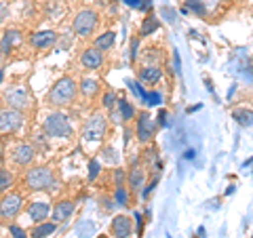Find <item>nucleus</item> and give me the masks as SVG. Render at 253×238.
<instances>
[{"label":"nucleus","instance_id":"obj_24","mask_svg":"<svg viewBox=\"0 0 253 238\" xmlns=\"http://www.w3.org/2000/svg\"><path fill=\"white\" fill-rule=\"evenodd\" d=\"M42 11L49 19L53 21H59L66 13V6H63V0H44L42 2Z\"/></svg>","mask_w":253,"mask_h":238},{"label":"nucleus","instance_id":"obj_16","mask_svg":"<svg viewBox=\"0 0 253 238\" xmlns=\"http://www.w3.org/2000/svg\"><path fill=\"white\" fill-rule=\"evenodd\" d=\"M133 234V219L126 213H118L110 221V236L112 238H131Z\"/></svg>","mask_w":253,"mask_h":238},{"label":"nucleus","instance_id":"obj_48","mask_svg":"<svg viewBox=\"0 0 253 238\" xmlns=\"http://www.w3.org/2000/svg\"><path fill=\"white\" fill-rule=\"evenodd\" d=\"M83 2H89V0H83Z\"/></svg>","mask_w":253,"mask_h":238},{"label":"nucleus","instance_id":"obj_15","mask_svg":"<svg viewBox=\"0 0 253 238\" xmlns=\"http://www.w3.org/2000/svg\"><path fill=\"white\" fill-rule=\"evenodd\" d=\"M76 211V200H70V198H63V200H57L51 209V221H55L57 226L68 224L72 219Z\"/></svg>","mask_w":253,"mask_h":238},{"label":"nucleus","instance_id":"obj_14","mask_svg":"<svg viewBox=\"0 0 253 238\" xmlns=\"http://www.w3.org/2000/svg\"><path fill=\"white\" fill-rule=\"evenodd\" d=\"M51 209H53V204L46 200V198H36V200L28 202L26 213L32 219V224H41V221H46L51 217Z\"/></svg>","mask_w":253,"mask_h":238},{"label":"nucleus","instance_id":"obj_17","mask_svg":"<svg viewBox=\"0 0 253 238\" xmlns=\"http://www.w3.org/2000/svg\"><path fill=\"white\" fill-rule=\"evenodd\" d=\"M163 68L161 63H144V66L137 68V82L141 84H158L163 80Z\"/></svg>","mask_w":253,"mask_h":238},{"label":"nucleus","instance_id":"obj_39","mask_svg":"<svg viewBox=\"0 0 253 238\" xmlns=\"http://www.w3.org/2000/svg\"><path fill=\"white\" fill-rule=\"evenodd\" d=\"M101 202H104V211H112L114 204H116L112 196H104V198H101Z\"/></svg>","mask_w":253,"mask_h":238},{"label":"nucleus","instance_id":"obj_7","mask_svg":"<svg viewBox=\"0 0 253 238\" xmlns=\"http://www.w3.org/2000/svg\"><path fill=\"white\" fill-rule=\"evenodd\" d=\"M23 194L17 190H9V192L0 194V221L11 224L13 219H17V215L23 211Z\"/></svg>","mask_w":253,"mask_h":238},{"label":"nucleus","instance_id":"obj_44","mask_svg":"<svg viewBox=\"0 0 253 238\" xmlns=\"http://www.w3.org/2000/svg\"><path fill=\"white\" fill-rule=\"evenodd\" d=\"M2 80H4V68H0V86H2Z\"/></svg>","mask_w":253,"mask_h":238},{"label":"nucleus","instance_id":"obj_10","mask_svg":"<svg viewBox=\"0 0 253 238\" xmlns=\"http://www.w3.org/2000/svg\"><path fill=\"white\" fill-rule=\"evenodd\" d=\"M34 158H36V148L30 144V141H17L11 150V162L13 166L26 171L28 166L34 164Z\"/></svg>","mask_w":253,"mask_h":238},{"label":"nucleus","instance_id":"obj_20","mask_svg":"<svg viewBox=\"0 0 253 238\" xmlns=\"http://www.w3.org/2000/svg\"><path fill=\"white\" fill-rule=\"evenodd\" d=\"M179 11L184 15H194V17L205 19L209 15V6H207V0H184Z\"/></svg>","mask_w":253,"mask_h":238},{"label":"nucleus","instance_id":"obj_31","mask_svg":"<svg viewBox=\"0 0 253 238\" xmlns=\"http://www.w3.org/2000/svg\"><path fill=\"white\" fill-rule=\"evenodd\" d=\"M112 186H126V169H121V166H114L112 169Z\"/></svg>","mask_w":253,"mask_h":238},{"label":"nucleus","instance_id":"obj_37","mask_svg":"<svg viewBox=\"0 0 253 238\" xmlns=\"http://www.w3.org/2000/svg\"><path fill=\"white\" fill-rule=\"evenodd\" d=\"M167 118H169V112L165 108H161L158 110V114H156V126H161V129L163 126H167Z\"/></svg>","mask_w":253,"mask_h":238},{"label":"nucleus","instance_id":"obj_12","mask_svg":"<svg viewBox=\"0 0 253 238\" xmlns=\"http://www.w3.org/2000/svg\"><path fill=\"white\" fill-rule=\"evenodd\" d=\"M78 63H81V68L86 70V72H97V70L104 68L106 63V53H101L99 49H95V46H84L78 55Z\"/></svg>","mask_w":253,"mask_h":238},{"label":"nucleus","instance_id":"obj_45","mask_svg":"<svg viewBox=\"0 0 253 238\" xmlns=\"http://www.w3.org/2000/svg\"><path fill=\"white\" fill-rule=\"evenodd\" d=\"M4 59H6V55H4L2 51H0V66H2V63H4Z\"/></svg>","mask_w":253,"mask_h":238},{"label":"nucleus","instance_id":"obj_11","mask_svg":"<svg viewBox=\"0 0 253 238\" xmlns=\"http://www.w3.org/2000/svg\"><path fill=\"white\" fill-rule=\"evenodd\" d=\"M148 169L137 160H133L129 171H126V188L131 190V194H141V190L148 184Z\"/></svg>","mask_w":253,"mask_h":238},{"label":"nucleus","instance_id":"obj_8","mask_svg":"<svg viewBox=\"0 0 253 238\" xmlns=\"http://www.w3.org/2000/svg\"><path fill=\"white\" fill-rule=\"evenodd\" d=\"M156 120L152 116H150V112H137L135 120H133V135L137 137L139 144H152L154 141V135H156Z\"/></svg>","mask_w":253,"mask_h":238},{"label":"nucleus","instance_id":"obj_36","mask_svg":"<svg viewBox=\"0 0 253 238\" xmlns=\"http://www.w3.org/2000/svg\"><path fill=\"white\" fill-rule=\"evenodd\" d=\"M161 15H165V19H167L169 23H175L177 11H175V9H171V6H163V9H161Z\"/></svg>","mask_w":253,"mask_h":238},{"label":"nucleus","instance_id":"obj_38","mask_svg":"<svg viewBox=\"0 0 253 238\" xmlns=\"http://www.w3.org/2000/svg\"><path fill=\"white\" fill-rule=\"evenodd\" d=\"M9 15H11V6L6 2H0V23H4L9 19Z\"/></svg>","mask_w":253,"mask_h":238},{"label":"nucleus","instance_id":"obj_29","mask_svg":"<svg viewBox=\"0 0 253 238\" xmlns=\"http://www.w3.org/2000/svg\"><path fill=\"white\" fill-rule=\"evenodd\" d=\"M163 99L165 97L161 91H144V95H141V101H144L146 108H161Z\"/></svg>","mask_w":253,"mask_h":238},{"label":"nucleus","instance_id":"obj_46","mask_svg":"<svg viewBox=\"0 0 253 238\" xmlns=\"http://www.w3.org/2000/svg\"><path fill=\"white\" fill-rule=\"evenodd\" d=\"M97 4H99V6H104V4H108V0H97Z\"/></svg>","mask_w":253,"mask_h":238},{"label":"nucleus","instance_id":"obj_19","mask_svg":"<svg viewBox=\"0 0 253 238\" xmlns=\"http://www.w3.org/2000/svg\"><path fill=\"white\" fill-rule=\"evenodd\" d=\"M99 91H101V80L97 76L86 74L78 80V93H81L84 99H95L99 95Z\"/></svg>","mask_w":253,"mask_h":238},{"label":"nucleus","instance_id":"obj_40","mask_svg":"<svg viewBox=\"0 0 253 238\" xmlns=\"http://www.w3.org/2000/svg\"><path fill=\"white\" fill-rule=\"evenodd\" d=\"M152 6H154V2H152V0H141V6H139V11L141 13H152Z\"/></svg>","mask_w":253,"mask_h":238},{"label":"nucleus","instance_id":"obj_35","mask_svg":"<svg viewBox=\"0 0 253 238\" xmlns=\"http://www.w3.org/2000/svg\"><path fill=\"white\" fill-rule=\"evenodd\" d=\"M114 152H116L114 148H106L104 152H101V156H104V160H106V162H112V164L116 166V164H118V156H116Z\"/></svg>","mask_w":253,"mask_h":238},{"label":"nucleus","instance_id":"obj_5","mask_svg":"<svg viewBox=\"0 0 253 238\" xmlns=\"http://www.w3.org/2000/svg\"><path fill=\"white\" fill-rule=\"evenodd\" d=\"M2 104L4 108H13V110H19V112L28 114L34 108V97H32V91L23 82H13L2 93Z\"/></svg>","mask_w":253,"mask_h":238},{"label":"nucleus","instance_id":"obj_2","mask_svg":"<svg viewBox=\"0 0 253 238\" xmlns=\"http://www.w3.org/2000/svg\"><path fill=\"white\" fill-rule=\"evenodd\" d=\"M23 188L30 190V192H44V190H51L55 186V171L51 164H32L23 173Z\"/></svg>","mask_w":253,"mask_h":238},{"label":"nucleus","instance_id":"obj_43","mask_svg":"<svg viewBox=\"0 0 253 238\" xmlns=\"http://www.w3.org/2000/svg\"><path fill=\"white\" fill-rule=\"evenodd\" d=\"M4 160V144H2V139H0V162Z\"/></svg>","mask_w":253,"mask_h":238},{"label":"nucleus","instance_id":"obj_33","mask_svg":"<svg viewBox=\"0 0 253 238\" xmlns=\"http://www.w3.org/2000/svg\"><path fill=\"white\" fill-rule=\"evenodd\" d=\"M139 44H141V38L139 36H133L131 38V49H129V59H131V63H135L137 61V55H139Z\"/></svg>","mask_w":253,"mask_h":238},{"label":"nucleus","instance_id":"obj_42","mask_svg":"<svg viewBox=\"0 0 253 238\" xmlns=\"http://www.w3.org/2000/svg\"><path fill=\"white\" fill-rule=\"evenodd\" d=\"M194 150H186V154H184V158H186V160H190V158H194Z\"/></svg>","mask_w":253,"mask_h":238},{"label":"nucleus","instance_id":"obj_21","mask_svg":"<svg viewBox=\"0 0 253 238\" xmlns=\"http://www.w3.org/2000/svg\"><path fill=\"white\" fill-rule=\"evenodd\" d=\"M116 108H118V114H121V120H123L125 124H129V122L135 120L137 110H135V106H133V101H131V99H126L125 95H121V97H118Z\"/></svg>","mask_w":253,"mask_h":238},{"label":"nucleus","instance_id":"obj_41","mask_svg":"<svg viewBox=\"0 0 253 238\" xmlns=\"http://www.w3.org/2000/svg\"><path fill=\"white\" fill-rule=\"evenodd\" d=\"M123 2L129 6V9H139L141 6V0H123Z\"/></svg>","mask_w":253,"mask_h":238},{"label":"nucleus","instance_id":"obj_4","mask_svg":"<svg viewBox=\"0 0 253 238\" xmlns=\"http://www.w3.org/2000/svg\"><path fill=\"white\" fill-rule=\"evenodd\" d=\"M42 133L44 137L49 139H70L72 137V122H70V118L66 112H61V110H53L51 114L44 116L42 120Z\"/></svg>","mask_w":253,"mask_h":238},{"label":"nucleus","instance_id":"obj_30","mask_svg":"<svg viewBox=\"0 0 253 238\" xmlns=\"http://www.w3.org/2000/svg\"><path fill=\"white\" fill-rule=\"evenodd\" d=\"M116 101H118V95L114 89H106L104 95H101V108L108 110V112H112L116 108Z\"/></svg>","mask_w":253,"mask_h":238},{"label":"nucleus","instance_id":"obj_26","mask_svg":"<svg viewBox=\"0 0 253 238\" xmlns=\"http://www.w3.org/2000/svg\"><path fill=\"white\" fill-rule=\"evenodd\" d=\"M131 190L126 188V186H116L114 188V194H112V198H114V202L118 204V207H131Z\"/></svg>","mask_w":253,"mask_h":238},{"label":"nucleus","instance_id":"obj_9","mask_svg":"<svg viewBox=\"0 0 253 238\" xmlns=\"http://www.w3.org/2000/svg\"><path fill=\"white\" fill-rule=\"evenodd\" d=\"M26 124V114L13 108H0V135H15Z\"/></svg>","mask_w":253,"mask_h":238},{"label":"nucleus","instance_id":"obj_34","mask_svg":"<svg viewBox=\"0 0 253 238\" xmlns=\"http://www.w3.org/2000/svg\"><path fill=\"white\" fill-rule=\"evenodd\" d=\"M99 173H101V164H99V160H89V181H93V179H97L99 177Z\"/></svg>","mask_w":253,"mask_h":238},{"label":"nucleus","instance_id":"obj_23","mask_svg":"<svg viewBox=\"0 0 253 238\" xmlns=\"http://www.w3.org/2000/svg\"><path fill=\"white\" fill-rule=\"evenodd\" d=\"M158 30H161V19H158L154 13H148L144 17V21H141V26H139V38L152 36Z\"/></svg>","mask_w":253,"mask_h":238},{"label":"nucleus","instance_id":"obj_27","mask_svg":"<svg viewBox=\"0 0 253 238\" xmlns=\"http://www.w3.org/2000/svg\"><path fill=\"white\" fill-rule=\"evenodd\" d=\"M232 118L236 122H239L241 126H251L253 124V110L251 108H234L232 110Z\"/></svg>","mask_w":253,"mask_h":238},{"label":"nucleus","instance_id":"obj_6","mask_svg":"<svg viewBox=\"0 0 253 238\" xmlns=\"http://www.w3.org/2000/svg\"><path fill=\"white\" fill-rule=\"evenodd\" d=\"M108 131V116L104 112H93L81 129V139L84 146H99Z\"/></svg>","mask_w":253,"mask_h":238},{"label":"nucleus","instance_id":"obj_32","mask_svg":"<svg viewBox=\"0 0 253 238\" xmlns=\"http://www.w3.org/2000/svg\"><path fill=\"white\" fill-rule=\"evenodd\" d=\"M9 236L11 238H30V232H28L26 228H21L19 224L11 221V224H9Z\"/></svg>","mask_w":253,"mask_h":238},{"label":"nucleus","instance_id":"obj_47","mask_svg":"<svg viewBox=\"0 0 253 238\" xmlns=\"http://www.w3.org/2000/svg\"><path fill=\"white\" fill-rule=\"evenodd\" d=\"M97 238H108V236H106V234H101V236H97Z\"/></svg>","mask_w":253,"mask_h":238},{"label":"nucleus","instance_id":"obj_25","mask_svg":"<svg viewBox=\"0 0 253 238\" xmlns=\"http://www.w3.org/2000/svg\"><path fill=\"white\" fill-rule=\"evenodd\" d=\"M57 232V224L51 219L41 221V224H34V228L30 230V238H49Z\"/></svg>","mask_w":253,"mask_h":238},{"label":"nucleus","instance_id":"obj_3","mask_svg":"<svg viewBox=\"0 0 253 238\" xmlns=\"http://www.w3.org/2000/svg\"><path fill=\"white\" fill-rule=\"evenodd\" d=\"M99 28V11L93 9V6H83L78 9L72 17V23H70V30L72 34L78 38H89L93 36Z\"/></svg>","mask_w":253,"mask_h":238},{"label":"nucleus","instance_id":"obj_18","mask_svg":"<svg viewBox=\"0 0 253 238\" xmlns=\"http://www.w3.org/2000/svg\"><path fill=\"white\" fill-rule=\"evenodd\" d=\"M21 42H23V32L19 28H9L2 32V38H0V51L9 57Z\"/></svg>","mask_w":253,"mask_h":238},{"label":"nucleus","instance_id":"obj_28","mask_svg":"<svg viewBox=\"0 0 253 238\" xmlns=\"http://www.w3.org/2000/svg\"><path fill=\"white\" fill-rule=\"evenodd\" d=\"M13 186H15V173L6 169V166H0V194L13 190Z\"/></svg>","mask_w":253,"mask_h":238},{"label":"nucleus","instance_id":"obj_13","mask_svg":"<svg viewBox=\"0 0 253 238\" xmlns=\"http://www.w3.org/2000/svg\"><path fill=\"white\" fill-rule=\"evenodd\" d=\"M57 40H59V34L55 30H34L28 36V44L34 51H46V49H51V46L57 44Z\"/></svg>","mask_w":253,"mask_h":238},{"label":"nucleus","instance_id":"obj_22","mask_svg":"<svg viewBox=\"0 0 253 238\" xmlns=\"http://www.w3.org/2000/svg\"><path fill=\"white\" fill-rule=\"evenodd\" d=\"M114 44H116V32L114 30H106V32H101V34H97L93 38V46L99 49L101 53H108Z\"/></svg>","mask_w":253,"mask_h":238},{"label":"nucleus","instance_id":"obj_1","mask_svg":"<svg viewBox=\"0 0 253 238\" xmlns=\"http://www.w3.org/2000/svg\"><path fill=\"white\" fill-rule=\"evenodd\" d=\"M76 95H78V80L70 74H63L51 84L49 93H46V104L59 110V108H66L72 104L76 99Z\"/></svg>","mask_w":253,"mask_h":238}]
</instances>
